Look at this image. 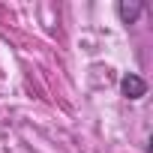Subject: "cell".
<instances>
[{"label":"cell","mask_w":153,"mask_h":153,"mask_svg":"<svg viewBox=\"0 0 153 153\" xmlns=\"http://www.w3.org/2000/svg\"><path fill=\"white\" fill-rule=\"evenodd\" d=\"M120 96L129 102H138L141 96H147V81L141 78L138 72H126L120 78Z\"/></svg>","instance_id":"1"},{"label":"cell","mask_w":153,"mask_h":153,"mask_svg":"<svg viewBox=\"0 0 153 153\" xmlns=\"http://www.w3.org/2000/svg\"><path fill=\"white\" fill-rule=\"evenodd\" d=\"M114 12H117L120 24H138V18L147 12V3H141V0H117Z\"/></svg>","instance_id":"2"}]
</instances>
